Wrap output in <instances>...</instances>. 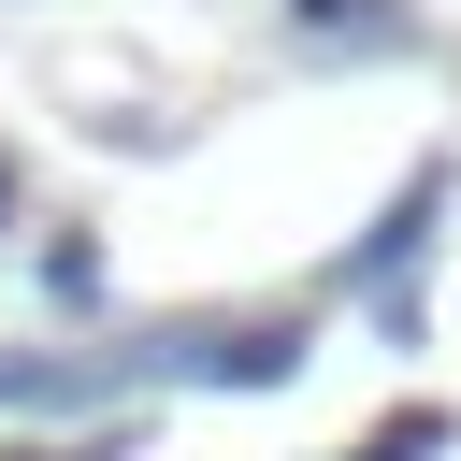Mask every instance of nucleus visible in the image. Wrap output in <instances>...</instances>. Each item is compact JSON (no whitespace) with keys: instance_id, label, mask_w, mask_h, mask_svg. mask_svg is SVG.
Segmentation results:
<instances>
[{"instance_id":"obj_1","label":"nucleus","mask_w":461,"mask_h":461,"mask_svg":"<svg viewBox=\"0 0 461 461\" xmlns=\"http://www.w3.org/2000/svg\"><path fill=\"white\" fill-rule=\"evenodd\" d=\"M101 389H115V360H101V346H58V360H43V346H14V360H0V418H14V403H101Z\"/></svg>"},{"instance_id":"obj_2","label":"nucleus","mask_w":461,"mask_h":461,"mask_svg":"<svg viewBox=\"0 0 461 461\" xmlns=\"http://www.w3.org/2000/svg\"><path fill=\"white\" fill-rule=\"evenodd\" d=\"M447 187H461V173H447V158H418V173H403V202L360 230V259H346V274H375V259H418V245H432V216H447Z\"/></svg>"},{"instance_id":"obj_3","label":"nucleus","mask_w":461,"mask_h":461,"mask_svg":"<svg viewBox=\"0 0 461 461\" xmlns=\"http://www.w3.org/2000/svg\"><path fill=\"white\" fill-rule=\"evenodd\" d=\"M202 375H216V389H274V375H303V317H259V331H216V346H202Z\"/></svg>"},{"instance_id":"obj_4","label":"nucleus","mask_w":461,"mask_h":461,"mask_svg":"<svg viewBox=\"0 0 461 461\" xmlns=\"http://www.w3.org/2000/svg\"><path fill=\"white\" fill-rule=\"evenodd\" d=\"M43 303H58V317H101V245H86V230L43 245Z\"/></svg>"},{"instance_id":"obj_5","label":"nucleus","mask_w":461,"mask_h":461,"mask_svg":"<svg viewBox=\"0 0 461 461\" xmlns=\"http://www.w3.org/2000/svg\"><path fill=\"white\" fill-rule=\"evenodd\" d=\"M432 447H447V403H403V418H375L346 461H432Z\"/></svg>"},{"instance_id":"obj_6","label":"nucleus","mask_w":461,"mask_h":461,"mask_svg":"<svg viewBox=\"0 0 461 461\" xmlns=\"http://www.w3.org/2000/svg\"><path fill=\"white\" fill-rule=\"evenodd\" d=\"M288 14H303L317 43H375V29H389V0H288Z\"/></svg>"},{"instance_id":"obj_7","label":"nucleus","mask_w":461,"mask_h":461,"mask_svg":"<svg viewBox=\"0 0 461 461\" xmlns=\"http://www.w3.org/2000/svg\"><path fill=\"white\" fill-rule=\"evenodd\" d=\"M14 461H115V432H72V447H14Z\"/></svg>"},{"instance_id":"obj_8","label":"nucleus","mask_w":461,"mask_h":461,"mask_svg":"<svg viewBox=\"0 0 461 461\" xmlns=\"http://www.w3.org/2000/svg\"><path fill=\"white\" fill-rule=\"evenodd\" d=\"M0 216H14V158H0Z\"/></svg>"}]
</instances>
